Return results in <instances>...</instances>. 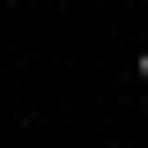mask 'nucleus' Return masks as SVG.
I'll use <instances>...</instances> for the list:
<instances>
[{"label": "nucleus", "mask_w": 148, "mask_h": 148, "mask_svg": "<svg viewBox=\"0 0 148 148\" xmlns=\"http://www.w3.org/2000/svg\"><path fill=\"white\" fill-rule=\"evenodd\" d=\"M133 74H141V82H148V45H141V59H133Z\"/></svg>", "instance_id": "1"}]
</instances>
